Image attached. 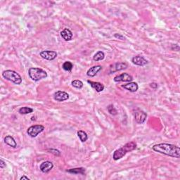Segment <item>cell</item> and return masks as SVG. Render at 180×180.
Instances as JSON below:
<instances>
[{
    "label": "cell",
    "instance_id": "30bf717a",
    "mask_svg": "<svg viewBox=\"0 0 180 180\" xmlns=\"http://www.w3.org/2000/svg\"><path fill=\"white\" fill-rule=\"evenodd\" d=\"M54 99L59 102L65 101L69 99V94L63 91H57L54 94Z\"/></svg>",
    "mask_w": 180,
    "mask_h": 180
},
{
    "label": "cell",
    "instance_id": "4fadbf2b",
    "mask_svg": "<svg viewBox=\"0 0 180 180\" xmlns=\"http://www.w3.org/2000/svg\"><path fill=\"white\" fill-rule=\"evenodd\" d=\"M102 70V66L101 65H94L92 66L89 68V69L87 70V75L90 78H93V77L96 76L97 75V73Z\"/></svg>",
    "mask_w": 180,
    "mask_h": 180
},
{
    "label": "cell",
    "instance_id": "ba28073f",
    "mask_svg": "<svg viewBox=\"0 0 180 180\" xmlns=\"http://www.w3.org/2000/svg\"><path fill=\"white\" fill-rule=\"evenodd\" d=\"M115 82L116 83H120V82H124V83H130L133 80V78L132 76L129 75L128 73H122L120 75H118L115 76L114 79Z\"/></svg>",
    "mask_w": 180,
    "mask_h": 180
},
{
    "label": "cell",
    "instance_id": "4316f807",
    "mask_svg": "<svg viewBox=\"0 0 180 180\" xmlns=\"http://www.w3.org/2000/svg\"><path fill=\"white\" fill-rule=\"evenodd\" d=\"M172 49L174 50V51L179 52V46L178 44H174V45H173V47H172Z\"/></svg>",
    "mask_w": 180,
    "mask_h": 180
},
{
    "label": "cell",
    "instance_id": "ffe728a7",
    "mask_svg": "<svg viewBox=\"0 0 180 180\" xmlns=\"http://www.w3.org/2000/svg\"><path fill=\"white\" fill-rule=\"evenodd\" d=\"M78 136L82 142H85L88 139V135L84 131L79 130L78 132Z\"/></svg>",
    "mask_w": 180,
    "mask_h": 180
},
{
    "label": "cell",
    "instance_id": "5bb4252c",
    "mask_svg": "<svg viewBox=\"0 0 180 180\" xmlns=\"http://www.w3.org/2000/svg\"><path fill=\"white\" fill-rule=\"evenodd\" d=\"M122 87L124 88L128 91L130 92H136L139 89V85L137 83H134V82H130L126 84H124V85H122Z\"/></svg>",
    "mask_w": 180,
    "mask_h": 180
},
{
    "label": "cell",
    "instance_id": "44dd1931",
    "mask_svg": "<svg viewBox=\"0 0 180 180\" xmlns=\"http://www.w3.org/2000/svg\"><path fill=\"white\" fill-rule=\"evenodd\" d=\"M18 112H19L20 114L26 115V114H29V113H33V109L30 107H22L20 108L19 110H18Z\"/></svg>",
    "mask_w": 180,
    "mask_h": 180
},
{
    "label": "cell",
    "instance_id": "7a4b0ae2",
    "mask_svg": "<svg viewBox=\"0 0 180 180\" xmlns=\"http://www.w3.org/2000/svg\"><path fill=\"white\" fill-rule=\"evenodd\" d=\"M137 149V144L134 142L127 143L123 147L115 150L113 154V158L114 160H118L123 158L128 152L132 151Z\"/></svg>",
    "mask_w": 180,
    "mask_h": 180
},
{
    "label": "cell",
    "instance_id": "52a82bcc",
    "mask_svg": "<svg viewBox=\"0 0 180 180\" xmlns=\"http://www.w3.org/2000/svg\"><path fill=\"white\" fill-rule=\"evenodd\" d=\"M40 56L42 59L48 60V61H53L57 57V53L54 51H50V50H45L40 52Z\"/></svg>",
    "mask_w": 180,
    "mask_h": 180
},
{
    "label": "cell",
    "instance_id": "8992f818",
    "mask_svg": "<svg viewBox=\"0 0 180 180\" xmlns=\"http://www.w3.org/2000/svg\"><path fill=\"white\" fill-rule=\"evenodd\" d=\"M134 116L135 120H136L137 123L143 124L146 121V120L147 114L144 111L138 109L134 112Z\"/></svg>",
    "mask_w": 180,
    "mask_h": 180
},
{
    "label": "cell",
    "instance_id": "e0dca14e",
    "mask_svg": "<svg viewBox=\"0 0 180 180\" xmlns=\"http://www.w3.org/2000/svg\"><path fill=\"white\" fill-rule=\"evenodd\" d=\"M4 142L5 144H7L8 146L12 147V148H16L17 147V143L15 141L14 137L11 135H7L4 137Z\"/></svg>",
    "mask_w": 180,
    "mask_h": 180
},
{
    "label": "cell",
    "instance_id": "8fae6325",
    "mask_svg": "<svg viewBox=\"0 0 180 180\" xmlns=\"http://www.w3.org/2000/svg\"><path fill=\"white\" fill-rule=\"evenodd\" d=\"M132 62L134 64L139 65V66H144L148 64V61L145 59L144 56H135L132 59Z\"/></svg>",
    "mask_w": 180,
    "mask_h": 180
},
{
    "label": "cell",
    "instance_id": "d4e9b609",
    "mask_svg": "<svg viewBox=\"0 0 180 180\" xmlns=\"http://www.w3.org/2000/svg\"><path fill=\"white\" fill-rule=\"evenodd\" d=\"M47 151H49V153H52L54 155H56V156H59L61 155V152L57 149H49V150H47Z\"/></svg>",
    "mask_w": 180,
    "mask_h": 180
},
{
    "label": "cell",
    "instance_id": "83f0119b",
    "mask_svg": "<svg viewBox=\"0 0 180 180\" xmlns=\"http://www.w3.org/2000/svg\"><path fill=\"white\" fill-rule=\"evenodd\" d=\"M5 167H6V163H5L3 160L1 159L0 160V168L3 169Z\"/></svg>",
    "mask_w": 180,
    "mask_h": 180
},
{
    "label": "cell",
    "instance_id": "cb8c5ba5",
    "mask_svg": "<svg viewBox=\"0 0 180 180\" xmlns=\"http://www.w3.org/2000/svg\"><path fill=\"white\" fill-rule=\"evenodd\" d=\"M107 109H108V113H109L110 115H117V114H118V111H117V110H116V108L114 107V106L112 105V104H110V105H109V106H108Z\"/></svg>",
    "mask_w": 180,
    "mask_h": 180
},
{
    "label": "cell",
    "instance_id": "3957f363",
    "mask_svg": "<svg viewBox=\"0 0 180 180\" xmlns=\"http://www.w3.org/2000/svg\"><path fill=\"white\" fill-rule=\"evenodd\" d=\"M28 75L31 80L38 82L47 78V73L39 68H30L28 70Z\"/></svg>",
    "mask_w": 180,
    "mask_h": 180
},
{
    "label": "cell",
    "instance_id": "277c9868",
    "mask_svg": "<svg viewBox=\"0 0 180 180\" xmlns=\"http://www.w3.org/2000/svg\"><path fill=\"white\" fill-rule=\"evenodd\" d=\"M2 77L7 80H9L15 84L19 85L22 83V78L17 72L12 70H7L2 73Z\"/></svg>",
    "mask_w": 180,
    "mask_h": 180
},
{
    "label": "cell",
    "instance_id": "d6986e66",
    "mask_svg": "<svg viewBox=\"0 0 180 180\" xmlns=\"http://www.w3.org/2000/svg\"><path fill=\"white\" fill-rule=\"evenodd\" d=\"M104 58H105L104 53L102 51H99L94 54L93 57V60L94 61H99L104 60Z\"/></svg>",
    "mask_w": 180,
    "mask_h": 180
},
{
    "label": "cell",
    "instance_id": "6da1fadb",
    "mask_svg": "<svg viewBox=\"0 0 180 180\" xmlns=\"http://www.w3.org/2000/svg\"><path fill=\"white\" fill-rule=\"evenodd\" d=\"M154 151L164 154L173 158H179L180 157V149L179 146L171 144L161 143L153 146L152 147Z\"/></svg>",
    "mask_w": 180,
    "mask_h": 180
},
{
    "label": "cell",
    "instance_id": "5b68a950",
    "mask_svg": "<svg viewBox=\"0 0 180 180\" xmlns=\"http://www.w3.org/2000/svg\"><path fill=\"white\" fill-rule=\"evenodd\" d=\"M44 130V127L41 125H32L28 129L27 133L29 136L33 137H36L39 134H40Z\"/></svg>",
    "mask_w": 180,
    "mask_h": 180
},
{
    "label": "cell",
    "instance_id": "9a60e30c",
    "mask_svg": "<svg viewBox=\"0 0 180 180\" xmlns=\"http://www.w3.org/2000/svg\"><path fill=\"white\" fill-rule=\"evenodd\" d=\"M61 36L65 41H70L73 39V34L70 30L68 28H64L62 31H61Z\"/></svg>",
    "mask_w": 180,
    "mask_h": 180
},
{
    "label": "cell",
    "instance_id": "f1b7e54d",
    "mask_svg": "<svg viewBox=\"0 0 180 180\" xmlns=\"http://www.w3.org/2000/svg\"><path fill=\"white\" fill-rule=\"evenodd\" d=\"M150 86L152 87L153 89H156L158 87V84L157 83H152L150 84Z\"/></svg>",
    "mask_w": 180,
    "mask_h": 180
},
{
    "label": "cell",
    "instance_id": "2e32d148",
    "mask_svg": "<svg viewBox=\"0 0 180 180\" xmlns=\"http://www.w3.org/2000/svg\"><path fill=\"white\" fill-rule=\"evenodd\" d=\"M87 83L90 84V86H91L92 88L96 90L97 92H101L104 91V84H101V83H99V82L90 81V80H87Z\"/></svg>",
    "mask_w": 180,
    "mask_h": 180
},
{
    "label": "cell",
    "instance_id": "ac0fdd59",
    "mask_svg": "<svg viewBox=\"0 0 180 180\" xmlns=\"http://www.w3.org/2000/svg\"><path fill=\"white\" fill-rule=\"evenodd\" d=\"M85 171L86 170L84 168H72V169H70V170H66V172L68 173L73 174H83V175H84V174H85Z\"/></svg>",
    "mask_w": 180,
    "mask_h": 180
},
{
    "label": "cell",
    "instance_id": "484cf974",
    "mask_svg": "<svg viewBox=\"0 0 180 180\" xmlns=\"http://www.w3.org/2000/svg\"><path fill=\"white\" fill-rule=\"evenodd\" d=\"M114 37H115V38H117L118 39H121V40H124V39H125V37H124L123 35H121V34L116 33L114 35Z\"/></svg>",
    "mask_w": 180,
    "mask_h": 180
},
{
    "label": "cell",
    "instance_id": "9c48e42d",
    "mask_svg": "<svg viewBox=\"0 0 180 180\" xmlns=\"http://www.w3.org/2000/svg\"><path fill=\"white\" fill-rule=\"evenodd\" d=\"M128 64L126 63H115L110 66L109 73H113L118 71H120L126 69L128 68Z\"/></svg>",
    "mask_w": 180,
    "mask_h": 180
},
{
    "label": "cell",
    "instance_id": "603a6c76",
    "mask_svg": "<svg viewBox=\"0 0 180 180\" xmlns=\"http://www.w3.org/2000/svg\"><path fill=\"white\" fill-rule=\"evenodd\" d=\"M71 84L73 87H75L76 89H82L83 87V83L81 80H73L72 83H71Z\"/></svg>",
    "mask_w": 180,
    "mask_h": 180
},
{
    "label": "cell",
    "instance_id": "f546056e",
    "mask_svg": "<svg viewBox=\"0 0 180 180\" xmlns=\"http://www.w3.org/2000/svg\"><path fill=\"white\" fill-rule=\"evenodd\" d=\"M20 180H23V179H26V180H30V178H28V177H26L25 175H23V176H22V177H20Z\"/></svg>",
    "mask_w": 180,
    "mask_h": 180
},
{
    "label": "cell",
    "instance_id": "7c38bea8",
    "mask_svg": "<svg viewBox=\"0 0 180 180\" xmlns=\"http://www.w3.org/2000/svg\"><path fill=\"white\" fill-rule=\"evenodd\" d=\"M53 168H54V164L50 161H44L42 163H41L40 167V170L43 173H48L49 172L51 171Z\"/></svg>",
    "mask_w": 180,
    "mask_h": 180
},
{
    "label": "cell",
    "instance_id": "7402d4cb",
    "mask_svg": "<svg viewBox=\"0 0 180 180\" xmlns=\"http://www.w3.org/2000/svg\"><path fill=\"white\" fill-rule=\"evenodd\" d=\"M62 68H63V69L64 70L68 71V72H70V71L73 70V64L70 61H65V62L63 63Z\"/></svg>",
    "mask_w": 180,
    "mask_h": 180
}]
</instances>
